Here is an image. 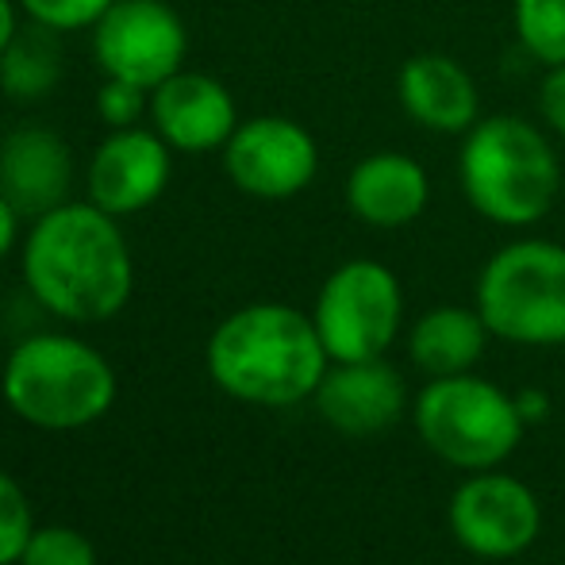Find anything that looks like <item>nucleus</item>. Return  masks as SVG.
<instances>
[{
    "instance_id": "f257e3e1",
    "label": "nucleus",
    "mask_w": 565,
    "mask_h": 565,
    "mask_svg": "<svg viewBox=\"0 0 565 565\" xmlns=\"http://www.w3.org/2000/svg\"><path fill=\"white\" fill-rule=\"evenodd\" d=\"M23 277L54 316L97 323L116 316L131 297V254L105 209L58 204L31 231Z\"/></svg>"
},
{
    "instance_id": "f03ea898",
    "label": "nucleus",
    "mask_w": 565,
    "mask_h": 565,
    "mask_svg": "<svg viewBox=\"0 0 565 565\" xmlns=\"http://www.w3.org/2000/svg\"><path fill=\"white\" fill-rule=\"evenodd\" d=\"M331 358L312 316L289 305H250L209 339V373L227 396L289 408L316 396Z\"/></svg>"
},
{
    "instance_id": "7ed1b4c3",
    "label": "nucleus",
    "mask_w": 565,
    "mask_h": 565,
    "mask_svg": "<svg viewBox=\"0 0 565 565\" xmlns=\"http://www.w3.org/2000/svg\"><path fill=\"white\" fill-rule=\"evenodd\" d=\"M458 178L469 209L500 227L539 224L562 193L558 154L523 116L477 119L461 139Z\"/></svg>"
},
{
    "instance_id": "20e7f679",
    "label": "nucleus",
    "mask_w": 565,
    "mask_h": 565,
    "mask_svg": "<svg viewBox=\"0 0 565 565\" xmlns=\"http://www.w3.org/2000/svg\"><path fill=\"white\" fill-rule=\"evenodd\" d=\"M4 401L43 431H74L100 419L116 401V373L70 335L23 339L4 365Z\"/></svg>"
},
{
    "instance_id": "39448f33",
    "label": "nucleus",
    "mask_w": 565,
    "mask_h": 565,
    "mask_svg": "<svg viewBox=\"0 0 565 565\" xmlns=\"http://www.w3.org/2000/svg\"><path fill=\"white\" fill-rule=\"evenodd\" d=\"M412 419L424 447L466 473L500 469L527 431L515 396L477 373L431 377V385L416 396Z\"/></svg>"
},
{
    "instance_id": "423d86ee",
    "label": "nucleus",
    "mask_w": 565,
    "mask_h": 565,
    "mask_svg": "<svg viewBox=\"0 0 565 565\" xmlns=\"http://www.w3.org/2000/svg\"><path fill=\"white\" fill-rule=\"evenodd\" d=\"M477 312L497 339L515 347L565 342V246L546 238L508 243L477 277Z\"/></svg>"
},
{
    "instance_id": "0eeeda50",
    "label": "nucleus",
    "mask_w": 565,
    "mask_h": 565,
    "mask_svg": "<svg viewBox=\"0 0 565 565\" xmlns=\"http://www.w3.org/2000/svg\"><path fill=\"white\" fill-rule=\"evenodd\" d=\"M312 323L331 362L385 358L404 323V292L388 266L354 258L323 281Z\"/></svg>"
},
{
    "instance_id": "6e6552de",
    "label": "nucleus",
    "mask_w": 565,
    "mask_h": 565,
    "mask_svg": "<svg viewBox=\"0 0 565 565\" xmlns=\"http://www.w3.org/2000/svg\"><path fill=\"white\" fill-rule=\"evenodd\" d=\"M543 531L539 497L512 473H469L450 497V535L461 551L484 562H508L531 551Z\"/></svg>"
},
{
    "instance_id": "1a4fd4ad",
    "label": "nucleus",
    "mask_w": 565,
    "mask_h": 565,
    "mask_svg": "<svg viewBox=\"0 0 565 565\" xmlns=\"http://www.w3.org/2000/svg\"><path fill=\"white\" fill-rule=\"evenodd\" d=\"M97 58L108 77L158 89L185 58V28L162 0H116L100 15Z\"/></svg>"
},
{
    "instance_id": "9d476101",
    "label": "nucleus",
    "mask_w": 565,
    "mask_h": 565,
    "mask_svg": "<svg viewBox=\"0 0 565 565\" xmlns=\"http://www.w3.org/2000/svg\"><path fill=\"white\" fill-rule=\"evenodd\" d=\"M227 173L243 193L262 201H285L312 185L320 170L316 139L300 124L281 116H262L235 127L227 139Z\"/></svg>"
},
{
    "instance_id": "9b49d317",
    "label": "nucleus",
    "mask_w": 565,
    "mask_h": 565,
    "mask_svg": "<svg viewBox=\"0 0 565 565\" xmlns=\"http://www.w3.org/2000/svg\"><path fill=\"white\" fill-rule=\"evenodd\" d=\"M404 381L385 358H365V362H335L328 365L320 388H316V408L342 435H381L404 416Z\"/></svg>"
},
{
    "instance_id": "f8f14e48",
    "label": "nucleus",
    "mask_w": 565,
    "mask_h": 565,
    "mask_svg": "<svg viewBox=\"0 0 565 565\" xmlns=\"http://www.w3.org/2000/svg\"><path fill=\"white\" fill-rule=\"evenodd\" d=\"M166 181H170V154L147 131H116L89 166L93 204L108 216L147 209L150 201H158Z\"/></svg>"
},
{
    "instance_id": "ddd939ff",
    "label": "nucleus",
    "mask_w": 565,
    "mask_h": 565,
    "mask_svg": "<svg viewBox=\"0 0 565 565\" xmlns=\"http://www.w3.org/2000/svg\"><path fill=\"white\" fill-rule=\"evenodd\" d=\"M431 201V181L416 158L401 150H381L350 170L347 178V204L362 224L396 231L424 216Z\"/></svg>"
},
{
    "instance_id": "4468645a",
    "label": "nucleus",
    "mask_w": 565,
    "mask_h": 565,
    "mask_svg": "<svg viewBox=\"0 0 565 565\" xmlns=\"http://www.w3.org/2000/svg\"><path fill=\"white\" fill-rule=\"evenodd\" d=\"M396 97L419 127L439 135H466L481 113L469 70L447 54H416L404 62L396 74Z\"/></svg>"
},
{
    "instance_id": "2eb2a0df",
    "label": "nucleus",
    "mask_w": 565,
    "mask_h": 565,
    "mask_svg": "<svg viewBox=\"0 0 565 565\" xmlns=\"http://www.w3.org/2000/svg\"><path fill=\"white\" fill-rule=\"evenodd\" d=\"M154 119L162 139L178 150H212L235 135V100L204 74H173L154 93Z\"/></svg>"
},
{
    "instance_id": "dca6fc26",
    "label": "nucleus",
    "mask_w": 565,
    "mask_h": 565,
    "mask_svg": "<svg viewBox=\"0 0 565 565\" xmlns=\"http://www.w3.org/2000/svg\"><path fill=\"white\" fill-rule=\"evenodd\" d=\"M70 189V154L58 135L23 127L0 147V193L15 212L46 216Z\"/></svg>"
},
{
    "instance_id": "f3484780",
    "label": "nucleus",
    "mask_w": 565,
    "mask_h": 565,
    "mask_svg": "<svg viewBox=\"0 0 565 565\" xmlns=\"http://www.w3.org/2000/svg\"><path fill=\"white\" fill-rule=\"evenodd\" d=\"M489 335L492 331L484 328L477 308L443 305L412 323L408 354L427 377H458V373H473Z\"/></svg>"
},
{
    "instance_id": "a211bd4d",
    "label": "nucleus",
    "mask_w": 565,
    "mask_h": 565,
    "mask_svg": "<svg viewBox=\"0 0 565 565\" xmlns=\"http://www.w3.org/2000/svg\"><path fill=\"white\" fill-rule=\"evenodd\" d=\"M520 46L543 66H565V0H515Z\"/></svg>"
},
{
    "instance_id": "6ab92c4d",
    "label": "nucleus",
    "mask_w": 565,
    "mask_h": 565,
    "mask_svg": "<svg viewBox=\"0 0 565 565\" xmlns=\"http://www.w3.org/2000/svg\"><path fill=\"white\" fill-rule=\"evenodd\" d=\"M58 77V54L39 39H23L4 58V85L15 97H39Z\"/></svg>"
},
{
    "instance_id": "aec40b11",
    "label": "nucleus",
    "mask_w": 565,
    "mask_h": 565,
    "mask_svg": "<svg viewBox=\"0 0 565 565\" xmlns=\"http://www.w3.org/2000/svg\"><path fill=\"white\" fill-rule=\"evenodd\" d=\"M20 565H97V554H93V543L82 531L43 527L31 531Z\"/></svg>"
},
{
    "instance_id": "412c9836",
    "label": "nucleus",
    "mask_w": 565,
    "mask_h": 565,
    "mask_svg": "<svg viewBox=\"0 0 565 565\" xmlns=\"http://www.w3.org/2000/svg\"><path fill=\"white\" fill-rule=\"evenodd\" d=\"M31 504L23 489L0 469V565H12L23 558L31 539Z\"/></svg>"
},
{
    "instance_id": "4be33fe9",
    "label": "nucleus",
    "mask_w": 565,
    "mask_h": 565,
    "mask_svg": "<svg viewBox=\"0 0 565 565\" xmlns=\"http://www.w3.org/2000/svg\"><path fill=\"white\" fill-rule=\"evenodd\" d=\"M39 23L46 28H58V31H70V28H85V23L100 20L116 0H20Z\"/></svg>"
},
{
    "instance_id": "5701e85b",
    "label": "nucleus",
    "mask_w": 565,
    "mask_h": 565,
    "mask_svg": "<svg viewBox=\"0 0 565 565\" xmlns=\"http://www.w3.org/2000/svg\"><path fill=\"white\" fill-rule=\"evenodd\" d=\"M142 93H147V89L113 77V82L100 89V116H105V124L131 127L135 119H139V113H142Z\"/></svg>"
},
{
    "instance_id": "b1692460",
    "label": "nucleus",
    "mask_w": 565,
    "mask_h": 565,
    "mask_svg": "<svg viewBox=\"0 0 565 565\" xmlns=\"http://www.w3.org/2000/svg\"><path fill=\"white\" fill-rule=\"evenodd\" d=\"M539 113L546 127L565 139V66H551V74L539 85Z\"/></svg>"
},
{
    "instance_id": "393cba45",
    "label": "nucleus",
    "mask_w": 565,
    "mask_h": 565,
    "mask_svg": "<svg viewBox=\"0 0 565 565\" xmlns=\"http://www.w3.org/2000/svg\"><path fill=\"white\" fill-rule=\"evenodd\" d=\"M515 408H520L523 424H543L546 416H551V396L543 393V388H523V393H515Z\"/></svg>"
},
{
    "instance_id": "a878e982",
    "label": "nucleus",
    "mask_w": 565,
    "mask_h": 565,
    "mask_svg": "<svg viewBox=\"0 0 565 565\" xmlns=\"http://www.w3.org/2000/svg\"><path fill=\"white\" fill-rule=\"evenodd\" d=\"M15 216H20V212H15L12 201L0 193V258H4V254L12 250V243H15Z\"/></svg>"
},
{
    "instance_id": "bb28decb",
    "label": "nucleus",
    "mask_w": 565,
    "mask_h": 565,
    "mask_svg": "<svg viewBox=\"0 0 565 565\" xmlns=\"http://www.w3.org/2000/svg\"><path fill=\"white\" fill-rule=\"evenodd\" d=\"M12 35H15V12H12V4H8V0H0V54L8 51Z\"/></svg>"
}]
</instances>
